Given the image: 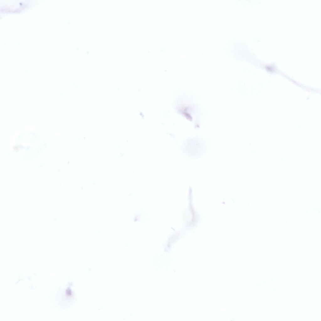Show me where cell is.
<instances>
[{
    "instance_id": "obj_1",
    "label": "cell",
    "mask_w": 321,
    "mask_h": 321,
    "mask_svg": "<svg viewBox=\"0 0 321 321\" xmlns=\"http://www.w3.org/2000/svg\"><path fill=\"white\" fill-rule=\"evenodd\" d=\"M202 140L199 139H188L184 144L183 148H186L187 153L197 157L203 153L204 145Z\"/></svg>"
}]
</instances>
